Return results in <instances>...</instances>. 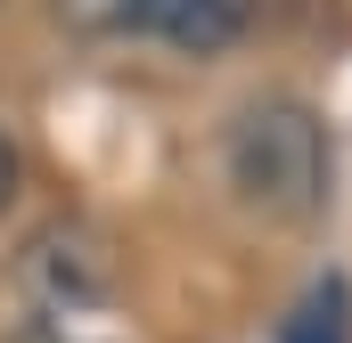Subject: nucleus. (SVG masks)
<instances>
[{"mask_svg":"<svg viewBox=\"0 0 352 343\" xmlns=\"http://www.w3.org/2000/svg\"><path fill=\"white\" fill-rule=\"evenodd\" d=\"M221 164H230V188H238L263 221H320L328 180H336L328 123H320L303 98H254V106L230 123Z\"/></svg>","mask_w":352,"mask_h":343,"instance_id":"f257e3e1","label":"nucleus"},{"mask_svg":"<svg viewBox=\"0 0 352 343\" xmlns=\"http://www.w3.org/2000/svg\"><path fill=\"white\" fill-rule=\"evenodd\" d=\"M131 25L188 58H221L246 33V0H131Z\"/></svg>","mask_w":352,"mask_h":343,"instance_id":"f03ea898","label":"nucleus"},{"mask_svg":"<svg viewBox=\"0 0 352 343\" xmlns=\"http://www.w3.org/2000/svg\"><path fill=\"white\" fill-rule=\"evenodd\" d=\"M278 343H352V294H344V278H320V286L295 303V319H287Z\"/></svg>","mask_w":352,"mask_h":343,"instance_id":"7ed1b4c3","label":"nucleus"},{"mask_svg":"<svg viewBox=\"0 0 352 343\" xmlns=\"http://www.w3.org/2000/svg\"><path fill=\"white\" fill-rule=\"evenodd\" d=\"M246 16H263V25H311V16H328V0H246Z\"/></svg>","mask_w":352,"mask_h":343,"instance_id":"20e7f679","label":"nucleus"},{"mask_svg":"<svg viewBox=\"0 0 352 343\" xmlns=\"http://www.w3.org/2000/svg\"><path fill=\"white\" fill-rule=\"evenodd\" d=\"M16 180H25V164H16V147H8V139H0V213H8V204H16Z\"/></svg>","mask_w":352,"mask_h":343,"instance_id":"39448f33","label":"nucleus"}]
</instances>
